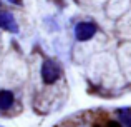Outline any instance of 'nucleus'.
Here are the masks:
<instances>
[{
  "label": "nucleus",
  "mask_w": 131,
  "mask_h": 127,
  "mask_svg": "<svg viewBox=\"0 0 131 127\" xmlns=\"http://www.w3.org/2000/svg\"><path fill=\"white\" fill-rule=\"evenodd\" d=\"M93 127H101V125H100V124H95V125H93Z\"/></svg>",
  "instance_id": "obj_8"
},
{
  "label": "nucleus",
  "mask_w": 131,
  "mask_h": 127,
  "mask_svg": "<svg viewBox=\"0 0 131 127\" xmlns=\"http://www.w3.org/2000/svg\"><path fill=\"white\" fill-rule=\"evenodd\" d=\"M105 127H125V125H123L119 121H108Z\"/></svg>",
  "instance_id": "obj_6"
},
{
  "label": "nucleus",
  "mask_w": 131,
  "mask_h": 127,
  "mask_svg": "<svg viewBox=\"0 0 131 127\" xmlns=\"http://www.w3.org/2000/svg\"><path fill=\"white\" fill-rule=\"evenodd\" d=\"M0 27L12 33H18V25H17L15 19L10 15L8 12H2L0 10Z\"/></svg>",
  "instance_id": "obj_3"
},
{
  "label": "nucleus",
  "mask_w": 131,
  "mask_h": 127,
  "mask_svg": "<svg viewBox=\"0 0 131 127\" xmlns=\"http://www.w3.org/2000/svg\"><path fill=\"white\" fill-rule=\"evenodd\" d=\"M98 27L93 22H80L75 25V37L80 42H86V40L93 39V35L96 33Z\"/></svg>",
  "instance_id": "obj_2"
},
{
  "label": "nucleus",
  "mask_w": 131,
  "mask_h": 127,
  "mask_svg": "<svg viewBox=\"0 0 131 127\" xmlns=\"http://www.w3.org/2000/svg\"><path fill=\"white\" fill-rule=\"evenodd\" d=\"M0 7H2V5H0Z\"/></svg>",
  "instance_id": "obj_9"
},
{
  "label": "nucleus",
  "mask_w": 131,
  "mask_h": 127,
  "mask_svg": "<svg viewBox=\"0 0 131 127\" xmlns=\"http://www.w3.org/2000/svg\"><path fill=\"white\" fill-rule=\"evenodd\" d=\"M8 2H12V3H17V5H20V3H22V0H8Z\"/></svg>",
  "instance_id": "obj_7"
},
{
  "label": "nucleus",
  "mask_w": 131,
  "mask_h": 127,
  "mask_svg": "<svg viewBox=\"0 0 131 127\" xmlns=\"http://www.w3.org/2000/svg\"><path fill=\"white\" fill-rule=\"evenodd\" d=\"M40 75H42L43 84L51 85L61 77V69L55 60H45L42 64V70H40Z\"/></svg>",
  "instance_id": "obj_1"
},
{
  "label": "nucleus",
  "mask_w": 131,
  "mask_h": 127,
  "mask_svg": "<svg viewBox=\"0 0 131 127\" xmlns=\"http://www.w3.org/2000/svg\"><path fill=\"white\" fill-rule=\"evenodd\" d=\"M15 102V95L10 90H0V111H8Z\"/></svg>",
  "instance_id": "obj_4"
},
{
  "label": "nucleus",
  "mask_w": 131,
  "mask_h": 127,
  "mask_svg": "<svg viewBox=\"0 0 131 127\" xmlns=\"http://www.w3.org/2000/svg\"><path fill=\"white\" fill-rule=\"evenodd\" d=\"M118 119L125 127H131V109H128V107L119 109L118 111Z\"/></svg>",
  "instance_id": "obj_5"
}]
</instances>
